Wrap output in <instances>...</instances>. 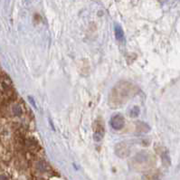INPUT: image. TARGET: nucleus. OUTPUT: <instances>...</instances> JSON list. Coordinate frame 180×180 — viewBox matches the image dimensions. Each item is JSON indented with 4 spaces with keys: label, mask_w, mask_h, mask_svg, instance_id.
<instances>
[{
    "label": "nucleus",
    "mask_w": 180,
    "mask_h": 180,
    "mask_svg": "<svg viewBox=\"0 0 180 180\" xmlns=\"http://www.w3.org/2000/svg\"><path fill=\"white\" fill-rule=\"evenodd\" d=\"M130 150L125 143H120L116 147V154L120 157H125L129 155Z\"/></svg>",
    "instance_id": "obj_2"
},
{
    "label": "nucleus",
    "mask_w": 180,
    "mask_h": 180,
    "mask_svg": "<svg viewBox=\"0 0 180 180\" xmlns=\"http://www.w3.org/2000/svg\"><path fill=\"white\" fill-rule=\"evenodd\" d=\"M124 125H125V119L121 114H115L110 119V126L116 131L121 130L124 127Z\"/></svg>",
    "instance_id": "obj_1"
},
{
    "label": "nucleus",
    "mask_w": 180,
    "mask_h": 180,
    "mask_svg": "<svg viewBox=\"0 0 180 180\" xmlns=\"http://www.w3.org/2000/svg\"><path fill=\"white\" fill-rule=\"evenodd\" d=\"M137 130L139 131L140 132H148L150 128L148 124H146L145 122L142 121H138L137 122Z\"/></svg>",
    "instance_id": "obj_5"
},
{
    "label": "nucleus",
    "mask_w": 180,
    "mask_h": 180,
    "mask_svg": "<svg viewBox=\"0 0 180 180\" xmlns=\"http://www.w3.org/2000/svg\"><path fill=\"white\" fill-rule=\"evenodd\" d=\"M13 112H14V114L15 116H20V115H22L23 110H22V109L20 108L19 106H15L13 108Z\"/></svg>",
    "instance_id": "obj_7"
},
{
    "label": "nucleus",
    "mask_w": 180,
    "mask_h": 180,
    "mask_svg": "<svg viewBox=\"0 0 180 180\" xmlns=\"http://www.w3.org/2000/svg\"><path fill=\"white\" fill-rule=\"evenodd\" d=\"M0 180H8V178L5 175H0Z\"/></svg>",
    "instance_id": "obj_9"
},
{
    "label": "nucleus",
    "mask_w": 180,
    "mask_h": 180,
    "mask_svg": "<svg viewBox=\"0 0 180 180\" xmlns=\"http://www.w3.org/2000/svg\"><path fill=\"white\" fill-rule=\"evenodd\" d=\"M28 100H29V101H30V102H31V103H32V104H33V106H34V107H35V108L36 109V103H35V101H34V99H33V98H32V97H28Z\"/></svg>",
    "instance_id": "obj_8"
},
{
    "label": "nucleus",
    "mask_w": 180,
    "mask_h": 180,
    "mask_svg": "<svg viewBox=\"0 0 180 180\" xmlns=\"http://www.w3.org/2000/svg\"><path fill=\"white\" fill-rule=\"evenodd\" d=\"M139 114V108L135 106L131 109V112H130V115L131 117H138V115Z\"/></svg>",
    "instance_id": "obj_6"
},
{
    "label": "nucleus",
    "mask_w": 180,
    "mask_h": 180,
    "mask_svg": "<svg viewBox=\"0 0 180 180\" xmlns=\"http://www.w3.org/2000/svg\"><path fill=\"white\" fill-rule=\"evenodd\" d=\"M104 136V128L103 126L100 123L96 122V130L94 131V140L95 141H101Z\"/></svg>",
    "instance_id": "obj_3"
},
{
    "label": "nucleus",
    "mask_w": 180,
    "mask_h": 180,
    "mask_svg": "<svg viewBox=\"0 0 180 180\" xmlns=\"http://www.w3.org/2000/svg\"><path fill=\"white\" fill-rule=\"evenodd\" d=\"M114 31H115V36H116V39L120 42H123L124 39H125V36H124V32L121 28V26L119 24H115V27H114Z\"/></svg>",
    "instance_id": "obj_4"
}]
</instances>
